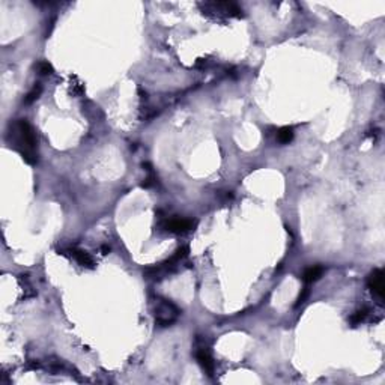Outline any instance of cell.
<instances>
[{"instance_id": "cell-7", "label": "cell", "mask_w": 385, "mask_h": 385, "mask_svg": "<svg viewBox=\"0 0 385 385\" xmlns=\"http://www.w3.org/2000/svg\"><path fill=\"white\" fill-rule=\"evenodd\" d=\"M196 358L199 361V364L200 367L205 370L209 376L214 375V370H215V363H214V359L209 354V351L206 348H200L197 352H196Z\"/></svg>"}, {"instance_id": "cell-14", "label": "cell", "mask_w": 385, "mask_h": 385, "mask_svg": "<svg viewBox=\"0 0 385 385\" xmlns=\"http://www.w3.org/2000/svg\"><path fill=\"white\" fill-rule=\"evenodd\" d=\"M308 293H310L308 287H304V289L301 290V293H300V297H298V301H297V307L306 303V300H307V297H308Z\"/></svg>"}, {"instance_id": "cell-3", "label": "cell", "mask_w": 385, "mask_h": 385, "mask_svg": "<svg viewBox=\"0 0 385 385\" xmlns=\"http://www.w3.org/2000/svg\"><path fill=\"white\" fill-rule=\"evenodd\" d=\"M199 6L202 8V12L206 15L226 17V18L242 15V9L238 5L229 2H206V3H200Z\"/></svg>"}, {"instance_id": "cell-6", "label": "cell", "mask_w": 385, "mask_h": 385, "mask_svg": "<svg viewBox=\"0 0 385 385\" xmlns=\"http://www.w3.org/2000/svg\"><path fill=\"white\" fill-rule=\"evenodd\" d=\"M63 255H68L71 259H74L80 266H84V268H95V260H94V257L90 256L87 252L80 250V248H77V247L68 248V250H65Z\"/></svg>"}, {"instance_id": "cell-13", "label": "cell", "mask_w": 385, "mask_h": 385, "mask_svg": "<svg viewBox=\"0 0 385 385\" xmlns=\"http://www.w3.org/2000/svg\"><path fill=\"white\" fill-rule=\"evenodd\" d=\"M155 180H156L155 175H154L152 172H149V176L142 182V187H143V188H151V187H154V185L156 184Z\"/></svg>"}, {"instance_id": "cell-10", "label": "cell", "mask_w": 385, "mask_h": 385, "mask_svg": "<svg viewBox=\"0 0 385 385\" xmlns=\"http://www.w3.org/2000/svg\"><path fill=\"white\" fill-rule=\"evenodd\" d=\"M41 92H42V86H41L39 83H36V84L32 87L30 92L26 95V98H25V103H26V104H32L33 101H36V100L39 98Z\"/></svg>"}, {"instance_id": "cell-5", "label": "cell", "mask_w": 385, "mask_h": 385, "mask_svg": "<svg viewBox=\"0 0 385 385\" xmlns=\"http://www.w3.org/2000/svg\"><path fill=\"white\" fill-rule=\"evenodd\" d=\"M367 284L372 290L373 295L378 298L379 304H382L384 300V273L382 269H373L369 279H367Z\"/></svg>"}, {"instance_id": "cell-11", "label": "cell", "mask_w": 385, "mask_h": 385, "mask_svg": "<svg viewBox=\"0 0 385 385\" xmlns=\"http://www.w3.org/2000/svg\"><path fill=\"white\" fill-rule=\"evenodd\" d=\"M367 310L366 308H363V310H358V311H355L352 316H351V324L352 325H358V324H361V322H364L366 321V318H367Z\"/></svg>"}, {"instance_id": "cell-8", "label": "cell", "mask_w": 385, "mask_h": 385, "mask_svg": "<svg viewBox=\"0 0 385 385\" xmlns=\"http://www.w3.org/2000/svg\"><path fill=\"white\" fill-rule=\"evenodd\" d=\"M324 274V268L322 266H311L308 269H306V273L303 276V280L306 283H313L316 280H319Z\"/></svg>"}, {"instance_id": "cell-2", "label": "cell", "mask_w": 385, "mask_h": 385, "mask_svg": "<svg viewBox=\"0 0 385 385\" xmlns=\"http://www.w3.org/2000/svg\"><path fill=\"white\" fill-rule=\"evenodd\" d=\"M152 311L155 324L160 327H170L179 318V308L169 300L156 297L152 300Z\"/></svg>"}, {"instance_id": "cell-12", "label": "cell", "mask_w": 385, "mask_h": 385, "mask_svg": "<svg viewBox=\"0 0 385 385\" xmlns=\"http://www.w3.org/2000/svg\"><path fill=\"white\" fill-rule=\"evenodd\" d=\"M36 68H38V73H39L41 76H50V74H53V66H51L49 62H39Z\"/></svg>"}, {"instance_id": "cell-9", "label": "cell", "mask_w": 385, "mask_h": 385, "mask_svg": "<svg viewBox=\"0 0 385 385\" xmlns=\"http://www.w3.org/2000/svg\"><path fill=\"white\" fill-rule=\"evenodd\" d=\"M277 140L282 145H287L293 140V129L292 127H283L277 131Z\"/></svg>"}, {"instance_id": "cell-4", "label": "cell", "mask_w": 385, "mask_h": 385, "mask_svg": "<svg viewBox=\"0 0 385 385\" xmlns=\"http://www.w3.org/2000/svg\"><path fill=\"white\" fill-rule=\"evenodd\" d=\"M161 226L164 231H167L170 233H187L191 229H194L196 221L188 220V218H170V220H166Z\"/></svg>"}, {"instance_id": "cell-1", "label": "cell", "mask_w": 385, "mask_h": 385, "mask_svg": "<svg viewBox=\"0 0 385 385\" xmlns=\"http://www.w3.org/2000/svg\"><path fill=\"white\" fill-rule=\"evenodd\" d=\"M6 140L27 164L33 166L38 163V145L36 135L30 124L25 119H17L9 124Z\"/></svg>"}]
</instances>
